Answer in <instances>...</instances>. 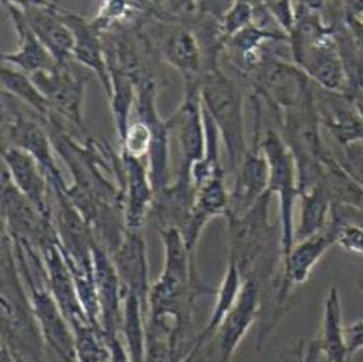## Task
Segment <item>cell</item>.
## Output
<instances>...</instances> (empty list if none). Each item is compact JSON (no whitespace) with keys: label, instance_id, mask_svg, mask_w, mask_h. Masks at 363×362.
<instances>
[{"label":"cell","instance_id":"6da1fadb","mask_svg":"<svg viewBox=\"0 0 363 362\" xmlns=\"http://www.w3.org/2000/svg\"><path fill=\"white\" fill-rule=\"evenodd\" d=\"M199 91L204 110L218 128L234 174L248 150L241 89L220 64H213L201 74Z\"/></svg>","mask_w":363,"mask_h":362},{"label":"cell","instance_id":"7a4b0ae2","mask_svg":"<svg viewBox=\"0 0 363 362\" xmlns=\"http://www.w3.org/2000/svg\"><path fill=\"white\" fill-rule=\"evenodd\" d=\"M6 92H1L3 146L17 147L33 155L41 165L51 186L68 187L54 158L52 141L43 119Z\"/></svg>","mask_w":363,"mask_h":362},{"label":"cell","instance_id":"3957f363","mask_svg":"<svg viewBox=\"0 0 363 362\" xmlns=\"http://www.w3.org/2000/svg\"><path fill=\"white\" fill-rule=\"evenodd\" d=\"M262 147L269 164V190L279 197V231L281 258L294 246V204L298 197L294 158L283 137L269 128L262 137Z\"/></svg>","mask_w":363,"mask_h":362},{"label":"cell","instance_id":"277c9868","mask_svg":"<svg viewBox=\"0 0 363 362\" xmlns=\"http://www.w3.org/2000/svg\"><path fill=\"white\" fill-rule=\"evenodd\" d=\"M247 78L252 79L255 93L283 111L314 106V89L308 75L298 65L276 55L265 54Z\"/></svg>","mask_w":363,"mask_h":362},{"label":"cell","instance_id":"5b68a950","mask_svg":"<svg viewBox=\"0 0 363 362\" xmlns=\"http://www.w3.org/2000/svg\"><path fill=\"white\" fill-rule=\"evenodd\" d=\"M82 70L85 68L74 61L50 72H37L31 78L48 100L51 113L67 121L75 131L88 136L84 103L89 77L84 75Z\"/></svg>","mask_w":363,"mask_h":362},{"label":"cell","instance_id":"8992f818","mask_svg":"<svg viewBox=\"0 0 363 362\" xmlns=\"http://www.w3.org/2000/svg\"><path fill=\"white\" fill-rule=\"evenodd\" d=\"M252 102L255 109L254 138L241 164L233 174L234 185L230 192V206L225 219L244 216L269 190V164L262 147L261 102L255 93Z\"/></svg>","mask_w":363,"mask_h":362},{"label":"cell","instance_id":"52a82bcc","mask_svg":"<svg viewBox=\"0 0 363 362\" xmlns=\"http://www.w3.org/2000/svg\"><path fill=\"white\" fill-rule=\"evenodd\" d=\"M135 104L138 117L152 130L148 153V171L155 193L171 185V123L162 119L157 109V84L148 71L135 81Z\"/></svg>","mask_w":363,"mask_h":362},{"label":"cell","instance_id":"ba28073f","mask_svg":"<svg viewBox=\"0 0 363 362\" xmlns=\"http://www.w3.org/2000/svg\"><path fill=\"white\" fill-rule=\"evenodd\" d=\"M334 244H337L335 230L328 224L324 231L296 241L290 253L281 260V275L276 296V309L280 319L286 312V305L293 287L307 282L317 263Z\"/></svg>","mask_w":363,"mask_h":362},{"label":"cell","instance_id":"9c48e42d","mask_svg":"<svg viewBox=\"0 0 363 362\" xmlns=\"http://www.w3.org/2000/svg\"><path fill=\"white\" fill-rule=\"evenodd\" d=\"M169 123L181 150L178 171L190 174L191 167L206 155V124L199 84H184L181 104L169 117Z\"/></svg>","mask_w":363,"mask_h":362},{"label":"cell","instance_id":"30bf717a","mask_svg":"<svg viewBox=\"0 0 363 362\" xmlns=\"http://www.w3.org/2000/svg\"><path fill=\"white\" fill-rule=\"evenodd\" d=\"M261 310V283L255 276H245L241 293L227 314L214 339L213 351L217 362H230L241 340L258 320Z\"/></svg>","mask_w":363,"mask_h":362},{"label":"cell","instance_id":"8fae6325","mask_svg":"<svg viewBox=\"0 0 363 362\" xmlns=\"http://www.w3.org/2000/svg\"><path fill=\"white\" fill-rule=\"evenodd\" d=\"M91 257L100 307V329L107 344L114 337H118L123 314V287L110 253L97 240L93 243Z\"/></svg>","mask_w":363,"mask_h":362},{"label":"cell","instance_id":"7c38bea8","mask_svg":"<svg viewBox=\"0 0 363 362\" xmlns=\"http://www.w3.org/2000/svg\"><path fill=\"white\" fill-rule=\"evenodd\" d=\"M1 164L16 187L45 219L54 221V206L50 199L51 185L37 160L17 147L3 146Z\"/></svg>","mask_w":363,"mask_h":362},{"label":"cell","instance_id":"4fadbf2b","mask_svg":"<svg viewBox=\"0 0 363 362\" xmlns=\"http://www.w3.org/2000/svg\"><path fill=\"white\" fill-rule=\"evenodd\" d=\"M158 47L160 55L181 74L184 84H199L207 58L201 41L190 24L174 21Z\"/></svg>","mask_w":363,"mask_h":362},{"label":"cell","instance_id":"5bb4252c","mask_svg":"<svg viewBox=\"0 0 363 362\" xmlns=\"http://www.w3.org/2000/svg\"><path fill=\"white\" fill-rule=\"evenodd\" d=\"M230 192L225 186V175L218 174L196 187V199L190 217L182 230L187 251L196 260V247L206 226L218 216H227Z\"/></svg>","mask_w":363,"mask_h":362},{"label":"cell","instance_id":"9a60e30c","mask_svg":"<svg viewBox=\"0 0 363 362\" xmlns=\"http://www.w3.org/2000/svg\"><path fill=\"white\" fill-rule=\"evenodd\" d=\"M62 18L74 34L72 58L85 70L96 74L107 97L111 96V77L106 58L103 34L93 26L91 18L62 9Z\"/></svg>","mask_w":363,"mask_h":362},{"label":"cell","instance_id":"2e32d148","mask_svg":"<svg viewBox=\"0 0 363 362\" xmlns=\"http://www.w3.org/2000/svg\"><path fill=\"white\" fill-rule=\"evenodd\" d=\"M124 168V226L130 231H141L151 214L155 190L150 178L148 161L121 155Z\"/></svg>","mask_w":363,"mask_h":362},{"label":"cell","instance_id":"e0dca14e","mask_svg":"<svg viewBox=\"0 0 363 362\" xmlns=\"http://www.w3.org/2000/svg\"><path fill=\"white\" fill-rule=\"evenodd\" d=\"M314 106L335 141L342 147L363 143V119L350 96L320 88Z\"/></svg>","mask_w":363,"mask_h":362},{"label":"cell","instance_id":"ac0fdd59","mask_svg":"<svg viewBox=\"0 0 363 362\" xmlns=\"http://www.w3.org/2000/svg\"><path fill=\"white\" fill-rule=\"evenodd\" d=\"M33 33L50 51L58 67L74 62V34L62 18V9L57 4L23 10Z\"/></svg>","mask_w":363,"mask_h":362},{"label":"cell","instance_id":"d6986e66","mask_svg":"<svg viewBox=\"0 0 363 362\" xmlns=\"http://www.w3.org/2000/svg\"><path fill=\"white\" fill-rule=\"evenodd\" d=\"M118 273L123 293L127 290L135 292L148 306L151 285L148 279L147 248L141 231L125 230L124 237L111 254Z\"/></svg>","mask_w":363,"mask_h":362},{"label":"cell","instance_id":"ffe728a7","mask_svg":"<svg viewBox=\"0 0 363 362\" xmlns=\"http://www.w3.org/2000/svg\"><path fill=\"white\" fill-rule=\"evenodd\" d=\"M6 9L18 35L20 43L16 51L3 53L1 62L4 65H10L16 70H20L28 75L57 70V61L30 28L24 18L23 10L14 6H6Z\"/></svg>","mask_w":363,"mask_h":362},{"label":"cell","instance_id":"44dd1931","mask_svg":"<svg viewBox=\"0 0 363 362\" xmlns=\"http://www.w3.org/2000/svg\"><path fill=\"white\" fill-rule=\"evenodd\" d=\"M333 34L304 50L293 60L320 88L337 92L342 88L345 68Z\"/></svg>","mask_w":363,"mask_h":362},{"label":"cell","instance_id":"7402d4cb","mask_svg":"<svg viewBox=\"0 0 363 362\" xmlns=\"http://www.w3.org/2000/svg\"><path fill=\"white\" fill-rule=\"evenodd\" d=\"M242 285H244V275L238 267L237 260L230 257L223 280H221V285L216 292V303L213 306L211 316H210L206 327L196 337V341H194L191 350L184 356L186 361H191L194 357H197L199 353L206 347V344H208L214 339L221 323L224 322L227 314L235 306L238 296L241 293Z\"/></svg>","mask_w":363,"mask_h":362},{"label":"cell","instance_id":"603a6c76","mask_svg":"<svg viewBox=\"0 0 363 362\" xmlns=\"http://www.w3.org/2000/svg\"><path fill=\"white\" fill-rule=\"evenodd\" d=\"M301 202L300 221L294 231V240L300 241L324 231L330 221L328 216L333 209V193L328 182H320L315 186L298 194Z\"/></svg>","mask_w":363,"mask_h":362},{"label":"cell","instance_id":"cb8c5ba5","mask_svg":"<svg viewBox=\"0 0 363 362\" xmlns=\"http://www.w3.org/2000/svg\"><path fill=\"white\" fill-rule=\"evenodd\" d=\"M321 353L327 362H348V350L345 341V327L342 324V306L340 290L333 286L324 302V314L321 333L317 339Z\"/></svg>","mask_w":363,"mask_h":362},{"label":"cell","instance_id":"d4e9b609","mask_svg":"<svg viewBox=\"0 0 363 362\" xmlns=\"http://www.w3.org/2000/svg\"><path fill=\"white\" fill-rule=\"evenodd\" d=\"M148 306L133 290L123 293V314L120 330L125 340V350L131 362L145 360Z\"/></svg>","mask_w":363,"mask_h":362},{"label":"cell","instance_id":"484cf974","mask_svg":"<svg viewBox=\"0 0 363 362\" xmlns=\"http://www.w3.org/2000/svg\"><path fill=\"white\" fill-rule=\"evenodd\" d=\"M0 84L1 92L9 93L24 106L34 110L43 119V121L51 114L48 100L37 88L31 75L3 64L0 70Z\"/></svg>","mask_w":363,"mask_h":362},{"label":"cell","instance_id":"4316f807","mask_svg":"<svg viewBox=\"0 0 363 362\" xmlns=\"http://www.w3.org/2000/svg\"><path fill=\"white\" fill-rule=\"evenodd\" d=\"M111 96L108 97L118 140H121L130 126V111L135 103V82L123 71L110 70Z\"/></svg>","mask_w":363,"mask_h":362},{"label":"cell","instance_id":"83f0119b","mask_svg":"<svg viewBox=\"0 0 363 362\" xmlns=\"http://www.w3.org/2000/svg\"><path fill=\"white\" fill-rule=\"evenodd\" d=\"M152 143V130L150 124L141 119L130 123L124 137L120 140L121 155L147 160Z\"/></svg>","mask_w":363,"mask_h":362},{"label":"cell","instance_id":"f1b7e54d","mask_svg":"<svg viewBox=\"0 0 363 362\" xmlns=\"http://www.w3.org/2000/svg\"><path fill=\"white\" fill-rule=\"evenodd\" d=\"M254 11L250 3L242 0H234L231 6L225 10V13L218 20V30L225 44L231 37L247 28L254 23Z\"/></svg>","mask_w":363,"mask_h":362},{"label":"cell","instance_id":"f546056e","mask_svg":"<svg viewBox=\"0 0 363 362\" xmlns=\"http://www.w3.org/2000/svg\"><path fill=\"white\" fill-rule=\"evenodd\" d=\"M330 224L335 230L338 246L351 253L363 256V226L344 221L338 212L334 209V206L331 209Z\"/></svg>","mask_w":363,"mask_h":362},{"label":"cell","instance_id":"4dcf8cb0","mask_svg":"<svg viewBox=\"0 0 363 362\" xmlns=\"http://www.w3.org/2000/svg\"><path fill=\"white\" fill-rule=\"evenodd\" d=\"M320 354L321 349L317 340L311 341L308 346L300 341L296 347L283 351L280 360L281 362H317Z\"/></svg>","mask_w":363,"mask_h":362},{"label":"cell","instance_id":"1f68e13d","mask_svg":"<svg viewBox=\"0 0 363 362\" xmlns=\"http://www.w3.org/2000/svg\"><path fill=\"white\" fill-rule=\"evenodd\" d=\"M200 0H161L162 10L171 18H194Z\"/></svg>","mask_w":363,"mask_h":362},{"label":"cell","instance_id":"d6a6232c","mask_svg":"<svg viewBox=\"0 0 363 362\" xmlns=\"http://www.w3.org/2000/svg\"><path fill=\"white\" fill-rule=\"evenodd\" d=\"M345 341L350 358L363 350V320L354 322L348 327H345Z\"/></svg>","mask_w":363,"mask_h":362},{"label":"cell","instance_id":"836d02e7","mask_svg":"<svg viewBox=\"0 0 363 362\" xmlns=\"http://www.w3.org/2000/svg\"><path fill=\"white\" fill-rule=\"evenodd\" d=\"M4 6H14L20 10H28L34 7H48L54 6L52 0H1Z\"/></svg>","mask_w":363,"mask_h":362},{"label":"cell","instance_id":"e575fe53","mask_svg":"<svg viewBox=\"0 0 363 362\" xmlns=\"http://www.w3.org/2000/svg\"><path fill=\"white\" fill-rule=\"evenodd\" d=\"M344 4L348 11V18H357L363 13V0H344Z\"/></svg>","mask_w":363,"mask_h":362},{"label":"cell","instance_id":"d590c367","mask_svg":"<svg viewBox=\"0 0 363 362\" xmlns=\"http://www.w3.org/2000/svg\"><path fill=\"white\" fill-rule=\"evenodd\" d=\"M325 0H300V9L307 11H318L324 6Z\"/></svg>","mask_w":363,"mask_h":362},{"label":"cell","instance_id":"8d00e7d4","mask_svg":"<svg viewBox=\"0 0 363 362\" xmlns=\"http://www.w3.org/2000/svg\"><path fill=\"white\" fill-rule=\"evenodd\" d=\"M348 96L352 99L357 110L359 111V114H361V117L363 119V92L357 91L355 93H352V94H348Z\"/></svg>","mask_w":363,"mask_h":362},{"label":"cell","instance_id":"74e56055","mask_svg":"<svg viewBox=\"0 0 363 362\" xmlns=\"http://www.w3.org/2000/svg\"><path fill=\"white\" fill-rule=\"evenodd\" d=\"M242 1L250 3L252 7H261V6H267L268 7L274 0H242Z\"/></svg>","mask_w":363,"mask_h":362},{"label":"cell","instance_id":"f35d334b","mask_svg":"<svg viewBox=\"0 0 363 362\" xmlns=\"http://www.w3.org/2000/svg\"><path fill=\"white\" fill-rule=\"evenodd\" d=\"M172 362H183V357H182L181 353H179V354H177V356L174 357Z\"/></svg>","mask_w":363,"mask_h":362}]
</instances>
